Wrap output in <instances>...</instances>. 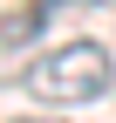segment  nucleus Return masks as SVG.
Returning <instances> with one entry per match:
<instances>
[{
	"instance_id": "obj_2",
	"label": "nucleus",
	"mask_w": 116,
	"mask_h": 123,
	"mask_svg": "<svg viewBox=\"0 0 116 123\" xmlns=\"http://www.w3.org/2000/svg\"><path fill=\"white\" fill-rule=\"evenodd\" d=\"M14 123H62V116H14Z\"/></svg>"
},
{
	"instance_id": "obj_1",
	"label": "nucleus",
	"mask_w": 116,
	"mask_h": 123,
	"mask_svg": "<svg viewBox=\"0 0 116 123\" xmlns=\"http://www.w3.org/2000/svg\"><path fill=\"white\" fill-rule=\"evenodd\" d=\"M21 89H27L34 103H48V110H82V103H103L109 89H116V55L103 48V41H89V34L55 41L48 55L27 62Z\"/></svg>"
}]
</instances>
